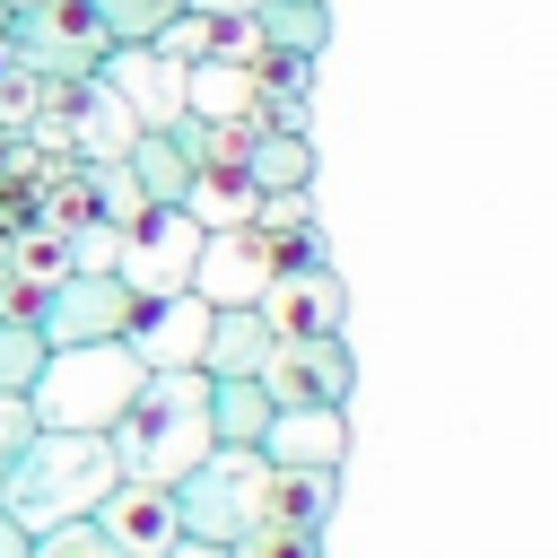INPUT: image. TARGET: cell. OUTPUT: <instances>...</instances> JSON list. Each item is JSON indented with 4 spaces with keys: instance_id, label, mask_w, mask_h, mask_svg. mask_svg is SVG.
Listing matches in <instances>:
<instances>
[{
    "instance_id": "cell-13",
    "label": "cell",
    "mask_w": 558,
    "mask_h": 558,
    "mask_svg": "<svg viewBox=\"0 0 558 558\" xmlns=\"http://www.w3.org/2000/svg\"><path fill=\"white\" fill-rule=\"evenodd\" d=\"M96 78L131 105V122H140V131H166V122L183 113V61H166L157 44H113Z\"/></svg>"
},
{
    "instance_id": "cell-32",
    "label": "cell",
    "mask_w": 558,
    "mask_h": 558,
    "mask_svg": "<svg viewBox=\"0 0 558 558\" xmlns=\"http://www.w3.org/2000/svg\"><path fill=\"white\" fill-rule=\"evenodd\" d=\"M0 9H9V17H17V9H44V0H0Z\"/></svg>"
},
{
    "instance_id": "cell-10",
    "label": "cell",
    "mask_w": 558,
    "mask_h": 558,
    "mask_svg": "<svg viewBox=\"0 0 558 558\" xmlns=\"http://www.w3.org/2000/svg\"><path fill=\"white\" fill-rule=\"evenodd\" d=\"M262 323H270L279 340H323V331H340V323H349L340 270H331V262H279V279L262 288Z\"/></svg>"
},
{
    "instance_id": "cell-19",
    "label": "cell",
    "mask_w": 558,
    "mask_h": 558,
    "mask_svg": "<svg viewBox=\"0 0 558 558\" xmlns=\"http://www.w3.org/2000/svg\"><path fill=\"white\" fill-rule=\"evenodd\" d=\"M122 166H131V183H140V201H148V209H183V192H192V174H201L166 131H140Z\"/></svg>"
},
{
    "instance_id": "cell-3",
    "label": "cell",
    "mask_w": 558,
    "mask_h": 558,
    "mask_svg": "<svg viewBox=\"0 0 558 558\" xmlns=\"http://www.w3.org/2000/svg\"><path fill=\"white\" fill-rule=\"evenodd\" d=\"M140 357L122 349V340H87V349H44V366H35V384H26V410H35V427H87V436H105L113 418H122V401L140 392Z\"/></svg>"
},
{
    "instance_id": "cell-23",
    "label": "cell",
    "mask_w": 558,
    "mask_h": 558,
    "mask_svg": "<svg viewBox=\"0 0 558 558\" xmlns=\"http://www.w3.org/2000/svg\"><path fill=\"white\" fill-rule=\"evenodd\" d=\"M35 366H44V331H35L26 314H0V392H17V401H26Z\"/></svg>"
},
{
    "instance_id": "cell-31",
    "label": "cell",
    "mask_w": 558,
    "mask_h": 558,
    "mask_svg": "<svg viewBox=\"0 0 558 558\" xmlns=\"http://www.w3.org/2000/svg\"><path fill=\"white\" fill-rule=\"evenodd\" d=\"M9 70H17V44H9V26H0V78H9Z\"/></svg>"
},
{
    "instance_id": "cell-9",
    "label": "cell",
    "mask_w": 558,
    "mask_h": 558,
    "mask_svg": "<svg viewBox=\"0 0 558 558\" xmlns=\"http://www.w3.org/2000/svg\"><path fill=\"white\" fill-rule=\"evenodd\" d=\"M262 392H270L279 410H296V401H331V410H349V392H357V357H349L340 331H323V340H279L270 366H262Z\"/></svg>"
},
{
    "instance_id": "cell-28",
    "label": "cell",
    "mask_w": 558,
    "mask_h": 558,
    "mask_svg": "<svg viewBox=\"0 0 558 558\" xmlns=\"http://www.w3.org/2000/svg\"><path fill=\"white\" fill-rule=\"evenodd\" d=\"M183 9H201V17H253L262 0H183Z\"/></svg>"
},
{
    "instance_id": "cell-17",
    "label": "cell",
    "mask_w": 558,
    "mask_h": 558,
    "mask_svg": "<svg viewBox=\"0 0 558 558\" xmlns=\"http://www.w3.org/2000/svg\"><path fill=\"white\" fill-rule=\"evenodd\" d=\"M70 96H78V105H70V140H78V157H87V166H113V157H131V140H140L131 105H122L105 78H78Z\"/></svg>"
},
{
    "instance_id": "cell-1",
    "label": "cell",
    "mask_w": 558,
    "mask_h": 558,
    "mask_svg": "<svg viewBox=\"0 0 558 558\" xmlns=\"http://www.w3.org/2000/svg\"><path fill=\"white\" fill-rule=\"evenodd\" d=\"M113 445V471L140 480V488H174L218 436H209V375L201 366H166V375H140V392L122 401V418L105 427Z\"/></svg>"
},
{
    "instance_id": "cell-26",
    "label": "cell",
    "mask_w": 558,
    "mask_h": 558,
    "mask_svg": "<svg viewBox=\"0 0 558 558\" xmlns=\"http://www.w3.org/2000/svg\"><path fill=\"white\" fill-rule=\"evenodd\" d=\"M227 558H323V532H296V523H253Z\"/></svg>"
},
{
    "instance_id": "cell-6",
    "label": "cell",
    "mask_w": 558,
    "mask_h": 558,
    "mask_svg": "<svg viewBox=\"0 0 558 558\" xmlns=\"http://www.w3.org/2000/svg\"><path fill=\"white\" fill-rule=\"evenodd\" d=\"M9 44H17V70H44V78H96L105 70V52H113V35H105V17L87 9V0H44V9H17L9 17Z\"/></svg>"
},
{
    "instance_id": "cell-7",
    "label": "cell",
    "mask_w": 558,
    "mask_h": 558,
    "mask_svg": "<svg viewBox=\"0 0 558 558\" xmlns=\"http://www.w3.org/2000/svg\"><path fill=\"white\" fill-rule=\"evenodd\" d=\"M192 262H201V227L192 209H140L122 227V253H113V279L131 296H174L192 288Z\"/></svg>"
},
{
    "instance_id": "cell-27",
    "label": "cell",
    "mask_w": 558,
    "mask_h": 558,
    "mask_svg": "<svg viewBox=\"0 0 558 558\" xmlns=\"http://www.w3.org/2000/svg\"><path fill=\"white\" fill-rule=\"evenodd\" d=\"M26 436H35V410H26L17 392H0V480H9V462H17Z\"/></svg>"
},
{
    "instance_id": "cell-29",
    "label": "cell",
    "mask_w": 558,
    "mask_h": 558,
    "mask_svg": "<svg viewBox=\"0 0 558 558\" xmlns=\"http://www.w3.org/2000/svg\"><path fill=\"white\" fill-rule=\"evenodd\" d=\"M166 558H227V549H218V541H192V532H174V549H166Z\"/></svg>"
},
{
    "instance_id": "cell-33",
    "label": "cell",
    "mask_w": 558,
    "mask_h": 558,
    "mask_svg": "<svg viewBox=\"0 0 558 558\" xmlns=\"http://www.w3.org/2000/svg\"><path fill=\"white\" fill-rule=\"evenodd\" d=\"M0 26H9V9H0Z\"/></svg>"
},
{
    "instance_id": "cell-30",
    "label": "cell",
    "mask_w": 558,
    "mask_h": 558,
    "mask_svg": "<svg viewBox=\"0 0 558 558\" xmlns=\"http://www.w3.org/2000/svg\"><path fill=\"white\" fill-rule=\"evenodd\" d=\"M0 558H26V532H17L9 514H0Z\"/></svg>"
},
{
    "instance_id": "cell-21",
    "label": "cell",
    "mask_w": 558,
    "mask_h": 558,
    "mask_svg": "<svg viewBox=\"0 0 558 558\" xmlns=\"http://www.w3.org/2000/svg\"><path fill=\"white\" fill-rule=\"evenodd\" d=\"M331 506H340V471H270V523L323 532Z\"/></svg>"
},
{
    "instance_id": "cell-16",
    "label": "cell",
    "mask_w": 558,
    "mask_h": 558,
    "mask_svg": "<svg viewBox=\"0 0 558 558\" xmlns=\"http://www.w3.org/2000/svg\"><path fill=\"white\" fill-rule=\"evenodd\" d=\"M96 523H105V541H122L131 558H166L174 549V488H140V480H122V488H105V506H96Z\"/></svg>"
},
{
    "instance_id": "cell-25",
    "label": "cell",
    "mask_w": 558,
    "mask_h": 558,
    "mask_svg": "<svg viewBox=\"0 0 558 558\" xmlns=\"http://www.w3.org/2000/svg\"><path fill=\"white\" fill-rule=\"evenodd\" d=\"M87 9L105 17V35H113V44H148V35H157L183 0H87Z\"/></svg>"
},
{
    "instance_id": "cell-14",
    "label": "cell",
    "mask_w": 558,
    "mask_h": 558,
    "mask_svg": "<svg viewBox=\"0 0 558 558\" xmlns=\"http://www.w3.org/2000/svg\"><path fill=\"white\" fill-rule=\"evenodd\" d=\"M183 113H201L209 131L227 122H262V61H235V52H209L183 70Z\"/></svg>"
},
{
    "instance_id": "cell-4",
    "label": "cell",
    "mask_w": 558,
    "mask_h": 558,
    "mask_svg": "<svg viewBox=\"0 0 558 558\" xmlns=\"http://www.w3.org/2000/svg\"><path fill=\"white\" fill-rule=\"evenodd\" d=\"M174 523L192 541H218V549H235L253 523H270V462H262V445H209L174 480Z\"/></svg>"
},
{
    "instance_id": "cell-22",
    "label": "cell",
    "mask_w": 558,
    "mask_h": 558,
    "mask_svg": "<svg viewBox=\"0 0 558 558\" xmlns=\"http://www.w3.org/2000/svg\"><path fill=\"white\" fill-rule=\"evenodd\" d=\"M270 410H279V401H270L262 384H218V375H209V436H218V445H262Z\"/></svg>"
},
{
    "instance_id": "cell-5",
    "label": "cell",
    "mask_w": 558,
    "mask_h": 558,
    "mask_svg": "<svg viewBox=\"0 0 558 558\" xmlns=\"http://www.w3.org/2000/svg\"><path fill=\"white\" fill-rule=\"evenodd\" d=\"M131 305H140V296H131L113 270H61V279L26 288L17 314L44 331V349H87V340H122Z\"/></svg>"
},
{
    "instance_id": "cell-11",
    "label": "cell",
    "mask_w": 558,
    "mask_h": 558,
    "mask_svg": "<svg viewBox=\"0 0 558 558\" xmlns=\"http://www.w3.org/2000/svg\"><path fill=\"white\" fill-rule=\"evenodd\" d=\"M201 340H209V305H201L192 288H174V296H140L131 323H122V349H131L148 375H166V366H201Z\"/></svg>"
},
{
    "instance_id": "cell-12",
    "label": "cell",
    "mask_w": 558,
    "mask_h": 558,
    "mask_svg": "<svg viewBox=\"0 0 558 558\" xmlns=\"http://www.w3.org/2000/svg\"><path fill=\"white\" fill-rule=\"evenodd\" d=\"M262 462H270V471H340V462H349V410H331V401L270 410Z\"/></svg>"
},
{
    "instance_id": "cell-18",
    "label": "cell",
    "mask_w": 558,
    "mask_h": 558,
    "mask_svg": "<svg viewBox=\"0 0 558 558\" xmlns=\"http://www.w3.org/2000/svg\"><path fill=\"white\" fill-rule=\"evenodd\" d=\"M183 209H192V227L201 235H218V227H253V209H262V192L244 183V166H201L192 174V192H183Z\"/></svg>"
},
{
    "instance_id": "cell-2",
    "label": "cell",
    "mask_w": 558,
    "mask_h": 558,
    "mask_svg": "<svg viewBox=\"0 0 558 558\" xmlns=\"http://www.w3.org/2000/svg\"><path fill=\"white\" fill-rule=\"evenodd\" d=\"M105 488H122L113 471V445L87 436V427H35L0 480V514L35 541V532H61V523H87L105 506Z\"/></svg>"
},
{
    "instance_id": "cell-24",
    "label": "cell",
    "mask_w": 558,
    "mask_h": 558,
    "mask_svg": "<svg viewBox=\"0 0 558 558\" xmlns=\"http://www.w3.org/2000/svg\"><path fill=\"white\" fill-rule=\"evenodd\" d=\"M26 558H131L122 541H105V523L87 514V523H61V532H35L26 541Z\"/></svg>"
},
{
    "instance_id": "cell-20",
    "label": "cell",
    "mask_w": 558,
    "mask_h": 558,
    "mask_svg": "<svg viewBox=\"0 0 558 558\" xmlns=\"http://www.w3.org/2000/svg\"><path fill=\"white\" fill-rule=\"evenodd\" d=\"M253 35H262V52L314 61L323 35H331V17H323V0H262V9H253Z\"/></svg>"
},
{
    "instance_id": "cell-8",
    "label": "cell",
    "mask_w": 558,
    "mask_h": 558,
    "mask_svg": "<svg viewBox=\"0 0 558 558\" xmlns=\"http://www.w3.org/2000/svg\"><path fill=\"white\" fill-rule=\"evenodd\" d=\"M279 279V244L262 227H218L201 235V262H192V296L201 305H262V288Z\"/></svg>"
},
{
    "instance_id": "cell-15",
    "label": "cell",
    "mask_w": 558,
    "mask_h": 558,
    "mask_svg": "<svg viewBox=\"0 0 558 558\" xmlns=\"http://www.w3.org/2000/svg\"><path fill=\"white\" fill-rule=\"evenodd\" d=\"M279 331L262 323V305H209V340H201V375L218 384H262Z\"/></svg>"
}]
</instances>
